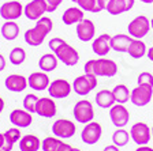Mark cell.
Wrapping results in <instances>:
<instances>
[{"instance_id": "1", "label": "cell", "mask_w": 153, "mask_h": 151, "mask_svg": "<svg viewBox=\"0 0 153 151\" xmlns=\"http://www.w3.org/2000/svg\"><path fill=\"white\" fill-rule=\"evenodd\" d=\"M52 19L49 16H42L36 21L34 27H30L25 33V41L30 46H40L52 30Z\"/></svg>"}, {"instance_id": "2", "label": "cell", "mask_w": 153, "mask_h": 151, "mask_svg": "<svg viewBox=\"0 0 153 151\" xmlns=\"http://www.w3.org/2000/svg\"><path fill=\"white\" fill-rule=\"evenodd\" d=\"M85 74H90L94 76H104V78H112L118 74V66L114 60L99 57V59L88 60L83 66Z\"/></svg>"}, {"instance_id": "3", "label": "cell", "mask_w": 153, "mask_h": 151, "mask_svg": "<svg viewBox=\"0 0 153 151\" xmlns=\"http://www.w3.org/2000/svg\"><path fill=\"white\" fill-rule=\"evenodd\" d=\"M97 86V76L90 74H83L81 76H76L73 82V90L75 94L85 97L90 91H93Z\"/></svg>"}, {"instance_id": "4", "label": "cell", "mask_w": 153, "mask_h": 151, "mask_svg": "<svg viewBox=\"0 0 153 151\" xmlns=\"http://www.w3.org/2000/svg\"><path fill=\"white\" fill-rule=\"evenodd\" d=\"M74 119L81 124H88L94 120V109L93 104L88 99H81L74 105L73 109Z\"/></svg>"}, {"instance_id": "5", "label": "cell", "mask_w": 153, "mask_h": 151, "mask_svg": "<svg viewBox=\"0 0 153 151\" xmlns=\"http://www.w3.org/2000/svg\"><path fill=\"white\" fill-rule=\"evenodd\" d=\"M150 30V19H148L145 15H138L128 23L127 33L131 38L142 40Z\"/></svg>"}, {"instance_id": "6", "label": "cell", "mask_w": 153, "mask_h": 151, "mask_svg": "<svg viewBox=\"0 0 153 151\" xmlns=\"http://www.w3.org/2000/svg\"><path fill=\"white\" fill-rule=\"evenodd\" d=\"M153 99V86L149 85H138L130 93V101L135 106H146Z\"/></svg>"}, {"instance_id": "7", "label": "cell", "mask_w": 153, "mask_h": 151, "mask_svg": "<svg viewBox=\"0 0 153 151\" xmlns=\"http://www.w3.org/2000/svg\"><path fill=\"white\" fill-rule=\"evenodd\" d=\"M130 138L135 144L146 146L152 138V129L146 123H135L130 129Z\"/></svg>"}, {"instance_id": "8", "label": "cell", "mask_w": 153, "mask_h": 151, "mask_svg": "<svg viewBox=\"0 0 153 151\" xmlns=\"http://www.w3.org/2000/svg\"><path fill=\"white\" fill-rule=\"evenodd\" d=\"M52 132L59 139H70L75 135L76 127L71 120L59 119L52 124Z\"/></svg>"}, {"instance_id": "9", "label": "cell", "mask_w": 153, "mask_h": 151, "mask_svg": "<svg viewBox=\"0 0 153 151\" xmlns=\"http://www.w3.org/2000/svg\"><path fill=\"white\" fill-rule=\"evenodd\" d=\"M53 55L57 57L59 61H62L63 64H66V66H68V67L76 66V63L79 61V53H78V50L74 46H71L70 44H67V42H64Z\"/></svg>"}, {"instance_id": "10", "label": "cell", "mask_w": 153, "mask_h": 151, "mask_svg": "<svg viewBox=\"0 0 153 151\" xmlns=\"http://www.w3.org/2000/svg\"><path fill=\"white\" fill-rule=\"evenodd\" d=\"M71 91H73V85H70L66 79H55L53 82L49 83V87H48L49 97L55 99L67 98L71 94Z\"/></svg>"}, {"instance_id": "11", "label": "cell", "mask_w": 153, "mask_h": 151, "mask_svg": "<svg viewBox=\"0 0 153 151\" xmlns=\"http://www.w3.org/2000/svg\"><path fill=\"white\" fill-rule=\"evenodd\" d=\"M102 135V128L97 121H90V123L85 124L82 132H81V139L85 144H96L100 140Z\"/></svg>"}, {"instance_id": "12", "label": "cell", "mask_w": 153, "mask_h": 151, "mask_svg": "<svg viewBox=\"0 0 153 151\" xmlns=\"http://www.w3.org/2000/svg\"><path fill=\"white\" fill-rule=\"evenodd\" d=\"M23 14V7L22 3L18 0H11V1H6L0 6V16L4 21H16L22 16Z\"/></svg>"}, {"instance_id": "13", "label": "cell", "mask_w": 153, "mask_h": 151, "mask_svg": "<svg viewBox=\"0 0 153 151\" xmlns=\"http://www.w3.org/2000/svg\"><path fill=\"white\" fill-rule=\"evenodd\" d=\"M109 119L116 128H124L128 124L130 113L123 104H115L112 108H109Z\"/></svg>"}, {"instance_id": "14", "label": "cell", "mask_w": 153, "mask_h": 151, "mask_svg": "<svg viewBox=\"0 0 153 151\" xmlns=\"http://www.w3.org/2000/svg\"><path fill=\"white\" fill-rule=\"evenodd\" d=\"M48 13V7L45 0H32L23 7V15L29 21H38L44 16V14Z\"/></svg>"}, {"instance_id": "15", "label": "cell", "mask_w": 153, "mask_h": 151, "mask_svg": "<svg viewBox=\"0 0 153 151\" xmlns=\"http://www.w3.org/2000/svg\"><path fill=\"white\" fill-rule=\"evenodd\" d=\"M57 113V106L53 98H38L36 105V114L45 119H52Z\"/></svg>"}, {"instance_id": "16", "label": "cell", "mask_w": 153, "mask_h": 151, "mask_svg": "<svg viewBox=\"0 0 153 151\" xmlns=\"http://www.w3.org/2000/svg\"><path fill=\"white\" fill-rule=\"evenodd\" d=\"M96 26L93 21L83 18L79 23H76V37L82 42H89L94 38Z\"/></svg>"}, {"instance_id": "17", "label": "cell", "mask_w": 153, "mask_h": 151, "mask_svg": "<svg viewBox=\"0 0 153 151\" xmlns=\"http://www.w3.org/2000/svg\"><path fill=\"white\" fill-rule=\"evenodd\" d=\"M49 76L44 71H37V72H32L27 78V85L30 88L36 90V91H42V90H48L49 87Z\"/></svg>"}, {"instance_id": "18", "label": "cell", "mask_w": 153, "mask_h": 151, "mask_svg": "<svg viewBox=\"0 0 153 151\" xmlns=\"http://www.w3.org/2000/svg\"><path fill=\"white\" fill-rule=\"evenodd\" d=\"M10 121L18 128H27L33 123V116L25 109H14L10 113Z\"/></svg>"}, {"instance_id": "19", "label": "cell", "mask_w": 153, "mask_h": 151, "mask_svg": "<svg viewBox=\"0 0 153 151\" xmlns=\"http://www.w3.org/2000/svg\"><path fill=\"white\" fill-rule=\"evenodd\" d=\"M111 35L109 34H100L99 37L93 38L92 42V50L93 53L100 57H104L105 55L109 53L111 48Z\"/></svg>"}, {"instance_id": "20", "label": "cell", "mask_w": 153, "mask_h": 151, "mask_svg": "<svg viewBox=\"0 0 153 151\" xmlns=\"http://www.w3.org/2000/svg\"><path fill=\"white\" fill-rule=\"evenodd\" d=\"M4 85H6V87L8 88L10 91H13V93H22L29 86L27 79L22 75H18V74L7 76L6 80H4Z\"/></svg>"}, {"instance_id": "21", "label": "cell", "mask_w": 153, "mask_h": 151, "mask_svg": "<svg viewBox=\"0 0 153 151\" xmlns=\"http://www.w3.org/2000/svg\"><path fill=\"white\" fill-rule=\"evenodd\" d=\"M134 3L135 0H111L107 7V11L111 15H120L126 11H130L134 7Z\"/></svg>"}, {"instance_id": "22", "label": "cell", "mask_w": 153, "mask_h": 151, "mask_svg": "<svg viewBox=\"0 0 153 151\" xmlns=\"http://www.w3.org/2000/svg\"><path fill=\"white\" fill-rule=\"evenodd\" d=\"M83 10H81L79 7H68L62 15V21L64 25L71 26V25H76L79 23L85 16H83Z\"/></svg>"}, {"instance_id": "23", "label": "cell", "mask_w": 153, "mask_h": 151, "mask_svg": "<svg viewBox=\"0 0 153 151\" xmlns=\"http://www.w3.org/2000/svg\"><path fill=\"white\" fill-rule=\"evenodd\" d=\"M19 150L21 151H38L41 148V140L36 135H25L19 139Z\"/></svg>"}, {"instance_id": "24", "label": "cell", "mask_w": 153, "mask_h": 151, "mask_svg": "<svg viewBox=\"0 0 153 151\" xmlns=\"http://www.w3.org/2000/svg\"><path fill=\"white\" fill-rule=\"evenodd\" d=\"M133 38L128 34H116L111 38V48L115 52H127Z\"/></svg>"}, {"instance_id": "25", "label": "cell", "mask_w": 153, "mask_h": 151, "mask_svg": "<svg viewBox=\"0 0 153 151\" xmlns=\"http://www.w3.org/2000/svg\"><path fill=\"white\" fill-rule=\"evenodd\" d=\"M4 135V144L1 147L3 151H11L16 142H19V139L22 138L21 136V131H19L18 127H14V128H10L8 131L3 133Z\"/></svg>"}, {"instance_id": "26", "label": "cell", "mask_w": 153, "mask_h": 151, "mask_svg": "<svg viewBox=\"0 0 153 151\" xmlns=\"http://www.w3.org/2000/svg\"><path fill=\"white\" fill-rule=\"evenodd\" d=\"M94 102L97 105H99L100 108H102V109H109V108H112L116 102H115V98H114V94H112V90L109 91V90H100L97 94H96L94 97Z\"/></svg>"}, {"instance_id": "27", "label": "cell", "mask_w": 153, "mask_h": 151, "mask_svg": "<svg viewBox=\"0 0 153 151\" xmlns=\"http://www.w3.org/2000/svg\"><path fill=\"white\" fill-rule=\"evenodd\" d=\"M57 63H59V60L53 53H45L38 60V67H40L41 71L48 74L57 68Z\"/></svg>"}, {"instance_id": "28", "label": "cell", "mask_w": 153, "mask_h": 151, "mask_svg": "<svg viewBox=\"0 0 153 151\" xmlns=\"http://www.w3.org/2000/svg\"><path fill=\"white\" fill-rule=\"evenodd\" d=\"M148 49H146V44L142 41V40H138V38H133L131 40V44L127 49V53L130 55V57L133 59H141L146 55Z\"/></svg>"}, {"instance_id": "29", "label": "cell", "mask_w": 153, "mask_h": 151, "mask_svg": "<svg viewBox=\"0 0 153 151\" xmlns=\"http://www.w3.org/2000/svg\"><path fill=\"white\" fill-rule=\"evenodd\" d=\"M0 33H1L4 40H7V41H14L19 35V26H18V23L14 22V21H7V22L3 23Z\"/></svg>"}, {"instance_id": "30", "label": "cell", "mask_w": 153, "mask_h": 151, "mask_svg": "<svg viewBox=\"0 0 153 151\" xmlns=\"http://www.w3.org/2000/svg\"><path fill=\"white\" fill-rule=\"evenodd\" d=\"M115 102L116 104H126L127 101H130V90L126 85H116L112 90Z\"/></svg>"}, {"instance_id": "31", "label": "cell", "mask_w": 153, "mask_h": 151, "mask_svg": "<svg viewBox=\"0 0 153 151\" xmlns=\"http://www.w3.org/2000/svg\"><path fill=\"white\" fill-rule=\"evenodd\" d=\"M130 140V133L123 128H118L112 135V142L118 147H124Z\"/></svg>"}, {"instance_id": "32", "label": "cell", "mask_w": 153, "mask_h": 151, "mask_svg": "<svg viewBox=\"0 0 153 151\" xmlns=\"http://www.w3.org/2000/svg\"><path fill=\"white\" fill-rule=\"evenodd\" d=\"M10 61H11V64H14V66H21V64L23 63L26 60V52L23 48H14L11 52H10V56H8Z\"/></svg>"}, {"instance_id": "33", "label": "cell", "mask_w": 153, "mask_h": 151, "mask_svg": "<svg viewBox=\"0 0 153 151\" xmlns=\"http://www.w3.org/2000/svg\"><path fill=\"white\" fill-rule=\"evenodd\" d=\"M60 144L62 139L56 138V136H48L41 142V148L42 151H57Z\"/></svg>"}, {"instance_id": "34", "label": "cell", "mask_w": 153, "mask_h": 151, "mask_svg": "<svg viewBox=\"0 0 153 151\" xmlns=\"http://www.w3.org/2000/svg\"><path fill=\"white\" fill-rule=\"evenodd\" d=\"M74 3H76V6L79 7L83 11L88 13H100V8L97 6V0H71Z\"/></svg>"}, {"instance_id": "35", "label": "cell", "mask_w": 153, "mask_h": 151, "mask_svg": "<svg viewBox=\"0 0 153 151\" xmlns=\"http://www.w3.org/2000/svg\"><path fill=\"white\" fill-rule=\"evenodd\" d=\"M38 98L36 94H26L25 98H23V109L27 110V112H30V113H36V105H37V101Z\"/></svg>"}, {"instance_id": "36", "label": "cell", "mask_w": 153, "mask_h": 151, "mask_svg": "<svg viewBox=\"0 0 153 151\" xmlns=\"http://www.w3.org/2000/svg\"><path fill=\"white\" fill-rule=\"evenodd\" d=\"M138 85H149V86H153V75L148 71H143L138 75V79H137Z\"/></svg>"}, {"instance_id": "37", "label": "cell", "mask_w": 153, "mask_h": 151, "mask_svg": "<svg viewBox=\"0 0 153 151\" xmlns=\"http://www.w3.org/2000/svg\"><path fill=\"white\" fill-rule=\"evenodd\" d=\"M64 40L63 38H60V37H53V38H51L49 40V42H48V46H49V49H51V52L52 53H55L59 48L62 46V45L64 44Z\"/></svg>"}, {"instance_id": "38", "label": "cell", "mask_w": 153, "mask_h": 151, "mask_svg": "<svg viewBox=\"0 0 153 151\" xmlns=\"http://www.w3.org/2000/svg\"><path fill=\"white\" fill-rule=\"evenodd\" d=\"M45 3H47V7H48V13H53L63 3V0H45Z\"/></svg>"}, {"instance_id": "39", "label": "cell", "mask_w": 153, "mask_h": 151, "mask_svg": "<svg viewBox=\"0 0 153 151\" xmlns=\"http://www.w3.org/2000/svg\"><path fill=\"white\" fill-rule=\"evenodd\" d=\"M109 1H111V0H97V6H99L100 11H102V10H107Z\"/></svg>"}, {"instance_id": "40", "label": "cell", "mask_w": 153, "mask_h": 151, "mask_svg": "<svg viewBox=\"0 0 153 151\" xmlns=\"http://www.w3.org/2000/svg\"><path fill=\"white\" fill-rule=\"evenodd\" d=\"M73 150H74V147H71L68 143H64V142H62V144L57 148V151H73Z\"/></svg>"}, {"instance_id": "41", "label": "cell", "mask_w": 153, "mask_h": 151, "mask_svg": "<svg viewBox=\"0 0 153 151\" xmlns=\"http://www.w3.org/2000/svg\"><path fill=\"white\" fill-rule=\"evenodd\" d=\"M102 151H119V147L115 144H109V146H105L102 148Z\"/></svg>"}, {"instance_id": "42", "label": "cell", "mask_w": 153, "mask_h": 151, "mask_svg": "<svg viewBox=\"0 0 153 151\" xmlns=\"http://www.w3.org/2000/svg\"><path fill=\"white\" fill-rule=\"evenodd\" d=\"M6 68V59H4L3 55H0V72Z\"/></svg>"}, {"instance_id": "43", "label": "cell", "mask_w": 153, "mask_h": 151, "mask_svg": "<svg viewBox=\"0 0 153 151\" xmlns=\"http://www.w3.org/2000/svg\"><path fill=\"white\" fill-rule=\"evenodd\" d=\"M135 151H153V148L152 147H149V146H140V147L137 148Z\"/></svg>"}, {"instance_id": "44", "label": "cell", "mask_w": 153, "mask_h": 151, "mask_svg": "<svg viewBox=\"0 0 153 151\" xmlns=\"http://www.w3.org/2000/svg\"><path fill=\"white\" fill-rule=\"evenodd\" d=\"M146 56H148V59H149L150 61H153V46L148 49V52H146Z\"/></svg>"}, {"instance_id": "45", "label": "cell", "mask_w": 153, "mask_h": 151, "mask_svg": "<svg viewBox=\"0 0 153 151\" xmlns=\"http://www.w3.org/2000/svg\"><path fill=\"white\" fill-rule=\"evenodd\" d=\"M3 109H4V99H3L1 97H0V114H1Z\"/></svg>"}, {"instance_id": "46", "label": "cell", "mask_w": 153, "mask_h": 151, "mask_svg": "<svg viewBox=\"0 0 153 151\" xmlns=\"http://www.w3.org/2000/svg\"><path fill=\"white\" fill-rule=\"evenodd\" d=\"M3 144H4V135L3 133H0V150H1Z\"/></svg>"}, {"instance_id": "47", "label": "cell", "mask_w": 153, "mask_h": 151, "mask_svg": "<svg viewBox=\"0 0 153 151\" xmlns=\"http://www.w3.org/2000/svg\"><path fill=\"white\" fill-rule=\"evenodd\" d=\"M140 1H142L145 4H153V0H140Z\"/></svg>"}, {"instance_id": "48", "label": "cell", "mask_w": 153, "mask_h": 151, "mask_svg": "<svg viewBox=\"0 0 153 151\" xmlns=\"http://www.w3.org/2000/svg\"><path fill=\"white\" fill-rule=\"evenodd\" d=\"M150 29H153V18L150 19Z\"/></svg>"}, {"instance_id": "49", "label": "cell", "mask_w": 153, "mask_h": 151, "mask_svg": "<svg viewBox=\"0 0 153 151\" xmlns=\"http://www.w3.org/2000/svg\"><path fill=\"white\" fill-rule=\"evenodd\" d=\"M73 151H81V150H79V148H74Z\"/></svg>"}, {"instance_id": "50", "label": "cell", "mask_w": 153, "mask_h": 151, "mask_svg": "<svg viewBox=\"0 0 153 151\" xmlns=\"http://www.w3.org/2000/svg\"><path fill=\"white\" fill-rule=\"evenodd\" d=\"M150 129H152V136H153V127H152V128H150Z\"/></svg>"}, {"instance_id": "51", "label": "cell", "mask_w": 153, "mask_h": 151, "mask_svg": "<svg viewBox=\"0 0 153 151\" xmlns=\"http://www.w3.org/2000/svg\"><path fill=\"white\" fill-rule=\"evenodd\" d=\"M0 151H3V150H0Z\"/></svg>"}]
</instances>
